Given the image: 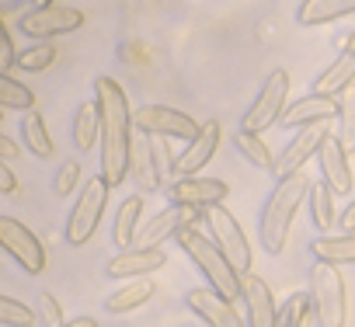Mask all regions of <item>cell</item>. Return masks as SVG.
Masks as SVG:
<instances>
[{
  "label": "cell",
  "instance_id": "cell-36",
  "mask_svg": "<svg viewBox=\"0 0 355 327\" xmlns=\"http://www.w3.org/2000/svg\"><path fill=\"white\" fill-rule=\"evenodd\" d=\"M39 320H42V327H67L70 324V320H63V306L56 303L53 292L39 296Z\"/></svg>",
  "mask_w": 355,
  "mask_h": 327
},
{
  "label": "cell",
  "instance_id": "cell-11",
  "mask_svg": "<svg viewBox=\"0 0 355 327\" xmlns=\"http://www.w3.org/2000/svg\"><path fill=\"white\" fill-rule=\"evenodd\" d=\"M327 139H331V122H320V125H306V129H300V132L286 143V150H279L272 175H275L279 182L300 175V168H303V164H306L313 153H320V146H324Z\"/></svg>",
  "mask_w": 355,
  "mask_h": 327
},
{
  "label": "cell",
  "instance_id": "cell-43",
  "mask_svg": "<svg viewBox=\"0 0 355 327\" xmlns=\"http://www.w3.org/2000/svg\"><path fill=\"white\" fill-rule=\"evenodd\" d=\"M0 112H4V108H0ZM0 122H4V115H0Z\"/></svg>",
  "mask_w": 355,
  "mask_h": 327
},
{
  "label": "cell",
  "instance_id": "cell-10",
  "mask_svg": "<svg viewBox=\"0 0 355 327\" xmlns=\"http://www.w3.org/2000/svg\"><path fill=\"white\" fill-rule=\"evenodd\" d=\"M0 251H8L28 275L46 272V251H42L39 237L25 223H18L15 216H0Z\"/></svg>",
  "mask_w": 355,
  "mask_h": 327
},
{
  "label": "cell",
  "instance_id": "cell-33",
  "mask_svg": "<svg viewBox=\"0 0 355 327\" xmlns=\"http://www.w3.org/2000/svg\"><path fill=\"white\" fill-rule=\"evenodd\" d=\"M53 63H56V46L42 42V46H32V49L18 53L15 70H21V73H42V70H49Z\"/></svg>",
  "mask_w": 355,
  "mask_h": 327
},
{
  "label": "cell",
  "instance_id": "cell-5",
  "mask_svg": "<svg viewBox=\"0 0 355 327\" xmlns=\"http://www.w3.org/2000/svg\"><path fill=\"white\" fill-rule=\"evenodd\" d=\"M286 98H289V73L279 67V70H272L268 77H265V84H261V91H258V98L251 101V108L244 112V122H241V129L244 132H254V136H261L268 125H279V118L286 115Z\"/></svg>",
  "mask_w": 355,
  "mask_h": 327
},
{
  "label": "cell",
  "instance_id": "cell-40",
  "mask_svg": "<svg viewBox=\"0 0 355 327\" xmlns=\"http://www.w3.org/2000/svg\"><path fill=\"white\" fill-rule=\"evenodd\" d=\"M338 227L345 230V233H355V199L345 206V213L338 216Z\"/></svg>",
  "mask_w": 355,
  "mask_h": 327
},
{
  "label": "cell",
  "instance_id": "cell-34",
  "mask_svg": "<svg viewBox=\"0 0 355 327\" xmlns=\"http://www.w3.org/2000/svg\"><path fill=\"white\" fill-rule=\"evenodd\" d=\"M32 324H35V313L25 303L0 296V327H32Z\"/></svg>",
  "mask_w": 355,
  "mask_h": 327
},
{
  "label": "cell",
  "instance_id": "cell-32",
  "mask_svg": "<svg viewBox=\"0 0 355 327\" xmlns=\"http://www.w3.org/2000/svg\"><path fill=\"white\" fill-rule=\"evenodd\" d=\"M338 105H341V112H338V132L334 136L345 150H355V87L345 91L338 98Z\"/></svg>",
  "mask_w": 355,
  "mask_h": 327
},
{
  "label": "cell",
  "instance_id": "cell-15",
  "mask_svg": "<svg viewBox=\"0 0 355 327\" xmlns=\"http://www.w3.org/2000/svg\"><path fill=\"white\" fill-rule=\"evenodd\" d=\"M129 178L136 182V195H153L164 188L157 157H153V139L136 132L132 136V157H129Z\"/></svg>",
  "mask_w": 355,
  "mask_h": 327
},
{
  "label": "cell",
  "instance_id": "cell-4",
  "mask_svg": "<svg viewBox=\"0 0 355 327\" xmlns=\"http://www.w3.org/2000/svg\"><path fill=\"white\" fill-rule=\"evenodd\" d=\"M310 299H313V313H317L320 327H345L348 292H345V279L334 265L313 261V268H310Z\"/></svg>",
  "mask_w": 355,
  "mask_h": 327
},
{
  "label": "cell",
  "instance_id": "cell-22",
  "mask_svg": "<svg viewBox=\"0 0 355 327\" xmlns=\"http://www.w3.org/2000/svg\"><path fill=\"white\" fill-rule=\"evenodd\" d=\"M348 15H355V0H303L296 8V21L303 28L327 25V21H338V18H348Z\"/></svg>",
  "mask_w": 355,
  "mask_h": 327
},
{
  "label": "cell",
  "instance_id": "cell-27",
  "mask_svg": "<svg viewBox=\"0 0 355 327\" xmlns=\"http://www.w3.org/2000/svg\"><path fill=\"white\" fill-rule=\"evenodd\" d=\"M21 143L28 146V153H35L39 160L53 157V136H49V125L39 112H28L21 115Z\"/></svg>",
  "mask_w": 355,
  "mask_h": 327
},
{
  "label": "cell",
  "instance_id": "cell-38",
  "mask_svg": "<svg viewBox=\"0 0 355 327\" xmlns=\"http://www.w3.org/2000/svg\"><path fill=\"white\" fill-rule=\"evenodd\" d=\"M153 157H157V168H160V178H164V188H167V178L178 175V160L167 153L164 143H153Z\"/></svg>",
  "mask_w": 355,
  "mask_h": 327
},
{
  "label": "cell",
  "instance_id": "cell-23",
  "mask_svg": "<svg viewBox=\"0 0 355 327\" xmlns=\"http://www.w3.org/2000/svg\"><path fill=\"white\" fill-rule=\"evenodd\" d=\"M139 216H143V195L122 199V206H119V213H115V227H112V237H115V247H119V251H129V247L136 244Z\"/></svg>",
  "mask_w": 355,
  "mask_h": 327
},
{
  "label": "cell",
  "instance_id": "cell-30",
  "mask_svg": "<svg viewBox=\"0 0 355 327\" xmlns=\"http://www.w3.org/2000/svg\"><path fill=\"white\" fill-rule=\"evenodd\" d=\"M0 108H15V112L28 115V112H35V94L21 80L0 73Z\"/></svg>",
  "mask_w": 355,
  "mask_h": 327
},
{
  "label": "cell",
  "instance_id": "cell-12",
  "mask_svg": "<svg viewBox=\"0 0 355 327\" xmlns=\"http://www.w3.org/2000/svg\"><path fill=\"white\" fill-rule=\"evenodd\" d=\"M230 195V185L220 182V178H178L167 185V199L174 206H185V209H216L220 202H227Z\"/></svg>",
  "mask_w": 355,
  "mask_h": 327
},
{
  "label": "cell",
  "instance_id": "cell-3",
  "mask_svg": "<svg viewBox=\"0 0 355 327\" xmlns=\"http://www.w3.org/2000/svg\"><path fill=\"white\" fill-rule=\"evenodd\" d=\"M174 240H178V247L192 258V265L206 275V282H209L213 292H220L227 303H234V299L241 296V272L223 258V251H220L206 233H199L196 227H189V230L178 233Z\"/></svg>",
  "mask_w": 355,
  "mask_h": 327
},
{
  "label": "cell",
  "instance_id": "cell-18",
  "mask_svg": "<svg viewBox=\"0 0 355 327\" xmlns=\"http://www.w3.org/2000/svg\"><path fill=\"white\" fill-rule=\"evenodd\" d=\"M338 112H341L338 98H320V94L310 91L306 98H300V101H293L286 108V115L279 118V125L282 129H306V125H320V122L338 118Z\"/></svg>",
  "mask_w": 355,
  "mask_h": 327
},
{
  "label": "cell",
  "instance_id": "cell-26",
  "mask_svg": "<svg viewBox=\"0 0 355 327\" xmlns=\"http://www.w3.org/2000/svg\"><path fill=\"white\" fill-rule=\"evenodd\" d=\"M73 143H77V150H91L94 143H101L98 101H80V108L73 115Z\"/></svg>",
  "mask_w": 355,
  "mask_h": 327
},
{
  "label": "cell",
  "instance_id": "cell-31",
  "mask_svg": "<svg viewBox=\"0 0 355 327\" xmlns=\"http://www.w3.org/2000/svg\"><path fill=\"white\" fill-rule=\"evenodd\" d=\"M310 216H313V227L320 233H327L334 227V192L324 182L310 188Z\"/></svg>",
  "mask_w": 355,
  "mask_h": 327
},
{
  "label": "cell",
  "instance_id": "cell-37",
  "mask_svg": "<svg viewBox=\"0 0 355 327\" xmlns=\"http://www.w3.org/2000/svg\"><path fill=\"white\" fill-rule=\"evenodd\" d=\"M15 63H18V53H15V42H11V35H8L4 18H0V73L11 70Z\"/></svg>",
  "mask_w": 355,
  "mask_h": 327
},
{
  "label": "cell",
  "instance_id": "cell-25",
  "mask_svg": "<svg viewBox=\"0 0 355 327\" xmlns=\"http://www.w3.org/2000/svg\"><path fill=\"white\" fill-rule=\"evenodd\" d=\"M153 292H157V285H153L150 279H132V282L112 289V296L105 299V310H108V313H129V310H139Z\"/></svg>",
  "mask_w": 355,
  "mask_h": 327
},
{
  "label": "cell",
  "instance_id": "cell-41",
  "mask_svg": "<svg viewBox=\"0 0 355 327\" xmlns=\"http://www.w3.org/2000/svg\"><path fill=\"white\" fill-rule=\"evenodd\" d=\"M18 153H21V150H18V143H15V139H8L4 132H0V160L8 164V160H15Z\"/></svg>",
  "mask_w": 355,
  "mask_h": 327
},
{
  "label": "cell",
  "instance_id": "cell-19",
  "mask_svg": "<svg viewBox=\"0 0 355 327\" xmlns=\"http://www.w3.org/2000/svg\"><path fill=\"white\" fill-rule=\"evenodd\" d=\"M220 136H223V125H220L216 118L202 122V132L185 146L182 157H178V175H182V178H196L206 164L213 160V153H216V146H220Z\"/></svg>",
  "mask_w": 355,
  "mask_h": 327
},
{
  "label": "cell",
  "instance_id": "cell-42",
  "mask_svg": "<svg viewBox=\"0 0 355 327\" xmlns=\"http://www.w3.org/2000/svg\"><path fill=\"white\" fill-rule=\"evenodd\" d=\"M67 327H98V320H94V317H73Z\"/></svg>",
  "mask_w": 355,
  "mask_h": 327
},
{
  "label": "cell",
  "instance_id": "cell-1",
  "mask_svg": "<svg viewBox=\"0 0 355 327\" xmlns=\"http://www.w3.org/2000/svg\"><path fill=\"white\" fill-rule=\"evenodd\" d=\"M94 101L101 115V178L108 182V188H119L129 178V157H132V136H136L129 98L119 80L98 77Z\"/></svg>",
  "mask_w": 355,
  "mask_h": 327
},
{
  "label": "cell",
  "instance_id": "cell-35",
  "mask_svg": "<svg viewBox=\"0 0 355 327\" xmlns=\"http://www.w3.org/2000/svg\"><path fill=\"white\" fill-rule=\"evenodd\" d=\"M84 182V171H80V164L77 160H67L63 168L56 171V178H53V192H56V199H67L77 185Z\"/></svg>",
  "mask_w": 355,
  "mask_h": 327
},
{
  "label": "cell",
  "instance_id": "cell-39",
  "mask_svg": "<svg viewBox=\"0 0 355 327\" xmlns=\"http://www.w3.org/2000/svg\"><path fill=\"white\" fill-rule=\"evenodd\" d=\"M15 192H18V178L8 164L0 160V195H15Z\"/></svg>",
  "mask_w": 355,
  "mask_h": 327
},
{
  "label": "cell",
  "instance_id": "cell-17",
  "mask_svg": "<svg viewBox=\"0 0 355 327\" xmlns=\"http://www.w3.org/2000/svg\"><path fill=\"white\" fill-rule=\"evenodd\" d=\"M241 296H244V306H248V327H275V296L268 289V282L254 272L241 275Z\"/></svg>",
  "mask_w": 355,
  "mask_h": 327
},
{
  "label": "cell",
  "instance_id": "cell-24",
  "mask_svg": "<svg viewBox=\"0 0 355 327\" xmlns=\"http://www.w3.org/2000/svg\"><path fill=\"white\" fill-rule=\"evenodd\" d=\"M310 254L324 265H355V233H341V237H313L310 240Z\"/></svg>",
  "mask_w": 355,
  "mask_h": 327
},
{
  "label": "cell",
  "instance_id": "cell-29",
  "mask_svg": "<svg viewBox=\"0 0 355 327\" xmlns=\"http://www.w3.org/2000/svg\"><path fill=\"white\" fill-rule=\"evenodd\" d=\"M310 310H313L310 292H293V296L279 306L275 327H306V324H310Z\"/></svg>",
  "mask_w": 355,
  "mask_h": 327
},
{
  "label": "cell",
  "instance_id": "cell-20",
  "mask_svg": "<svg viewBox=\"0 0 355 327\" xmlns=\"http://www.w3.org/2000/svg\"><path fill=\"white\" fill-rule=\"evenodd\" d=\"M185 303H189V310H192L196 317H202L209 327H244V320H241V313L234 310V303H227V299H223L220 292H213V289H189Z\"/></svg>",
  "mask_w": 355,
  "mask_h": 327
},
{
  "label": "cell",
  "instance_id": "cell-8",
  "mask_svg": "<svg viewBox=\"0 0 355 327\" xmlns=\"http://www.w3.org/2000/svg\"><path fill=\"white\" fill-rule=\"evenodd\" d=\"M132 129L143 136H164V139H196L202 132V122L189 118L185 112L167 105H143L132 112Z\"/></svg>",
  "mask_w": 355,
  "mask_h": 327
},
{
  "label": "cell",
  "instance_id": "cell-2",
  "mask_svg": "<svg viewBox=\"0 0 355 327\" xmlns=\"http://www.w3.org/2000/svg\"><path fill=\"white\" fill-rule=\"evenodd\" d=\"M310 178L306 175H293L286 182H279L272 188V195L265 199L261 206V220H258V237H261V247L268 254H282L286 247V237H289V223L300 209L303 199H310Z\"/></svg>",
  "mask_w": 355,
  "mask_h": 327
},
{
  "label": "cell",
  "instance_id": "cell-13",
  "mask_svg": "<svg viewBox=\"0 0 355 327\" xmlns=\"http://www.w3.org/2000/svg\"><path fill=\"white\" fill-rule=\"evenodd\" d=\"M202 220L199 209H185V206H167L164 213H157L139 233H136V244L132 247H160L167 237H178L182 230L196 227Z\"/></svg>",
  "mask_w": 355,
  "mask_h": 327
},
{
  "label": "cell",
  "instance_id": "cell-16",
  "mask_svg": "<svg viewBox=\"0 0 355 327\" xmlns=\"http://www.w3.org/2000/svg\"><path fill=\"white\" fill-rule=\"evenodd\" d=\"M167 265V254L160 251V247H129V251H119V254H112V261H108V279H146L150 272H157V268H164Z\"/></svg>",
  "mask_w": 355,
  "mask_h": 327
},
{
  "label": "cell",
  "instance_id": "cell-7",
  "mask_svg": "<svg viewBox=\"0 0 355 327\" xmlns=\"http://www.w3.org/2000/svg\"><path fill=\"white\" fill-rule=\"evenodd\" d=\"M80 25H84V11L73 8V4H60V0H53V4H35L18 18V28L28 39H56V35L77 32Z\"/></svg>",
  "mask_w": 355,
  "mask_h": 327
},
{
  "label": "cell",
  "instance_id": "cell-14",
  "mask_svg": "<svg viewBox=\"0 0 355 327\" xmlns=\"http://www.w3.org/2000/svg\"><path fill=\"white\" fill-rule=\"evenodd\" d=\"M355 87V32L345 39L341 53L334 56V63L313 80V94L320 98H334V94H345Z\"/></svg>",
  "mask_w": 355,
  "mask_h": 327
},
{
  "label": "cell",
  "instance_id": "cell-9",
  "mask_svg": "<svg viewBox=\"0 0 355 327\" xmlns=\"http://www.w3.org/2000/svg\"><path fill=\"white\" fill-rule=\"evenodd\" d=\"M206 227H209V233H213V244L223 251V258H227L241 275H248L254 258H251V244H248L241 223L234 220V213H230L227 206H216V209L206 213Z\"/></svg>",
  "mask_w": 355,
  "mask_h": 327
},
{
  "label": "cell",
  "instance_id": "cell-28",
  "mask_svg": "<svg viewBox=\"0 0 355 327\" xmlns=\"http://www.w3.org/2000/svg\"><path fill=\"white\" fill-rule=\"evenodd\" d=\"M234 146L241 150V157L248 160V164H254V168H261V171H272L275 168V153L265 146V139L261 136H254V132H237L234 136Z\"/></svg>",
  "mask_w": 355,
  "mask_h": 327
},
{
  "label": "cell",
  "instance_id": "cell-6",
  "mask_svg": "<svg viewBox=\"0 0 355 327\" xmlns=\"http://www.w3.org/2000/svg\"><path fill=\"white\" fill-rule=\"evenodd\" d=\"M105 206H108V182L105 178H87L84 188H80L77 206L67 216V244H73V247L87 244L94 237L101 216H105Z\"/></svg>",
  "mask_w": 355,
  "mask_h": 327
},
{
  "label": "cell",
  "instance_id": "cell-21",
  "mask_svg": "<svg viewBox=\"0 0 355 327\" xmlns=\"http://www.w3.org/2000/svg\"><path fill=\"white\" fill-rule=\"evenodd\" d=\"M317 160H320V178H324V185H327L334 195H348V192H352V168H348V150L338 143V136H331V139L320 146Z\"/></svg>",
  "mask_w": 355,
  "mask_h": 327
}]
</instances>
